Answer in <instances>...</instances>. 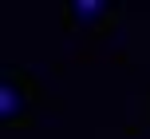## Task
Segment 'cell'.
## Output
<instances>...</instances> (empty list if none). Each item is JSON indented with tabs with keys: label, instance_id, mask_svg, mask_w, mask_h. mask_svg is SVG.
I'll list each match as a JSON object with an SVG mask.
<instances>
[{
	"label": "cell",
	"instance_id": "2",
	"mask_svg": "<svg viewBox=\"0 0 150 139\" xmlns=\"http://www.w3.org/2000/svg\"><path fill=\"white\" fill-rule=\"evenodd\" d=\"M107 12V4H75L71 8V20H99Z\"/></svg>",
	"mask_w": 150,
	"mask_h": 139
},
{
	"label": "cell",
	"instance_id": "1",
	"mask_svg": "<svg viewBox=\"0 0 150 139\" xmlns=\"http://www.w3.org/2000/svg\"><path fill=\"white\" fill-rule=\"evenodd\" d=\"M0 115H4V123L16 119V87H12V80H4V87H0Z\"/></svg>",
	"mask_w": 150,
	"mask_h": 139
}]
</instances>
